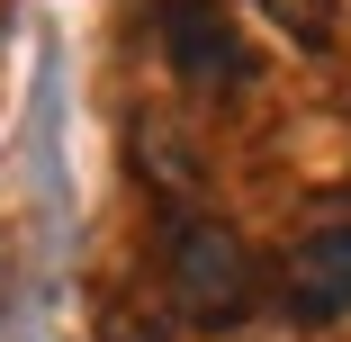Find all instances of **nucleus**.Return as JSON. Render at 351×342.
<instances>
[{"instance_id": "obj_6", "label": "nucleus", "mask_w": 351, "mask_h": 342, "mask_svg": "<svg viewBox=\"0 0 351 342\" xmlns=\"http://www.w3.org/2000/svg\"><path fill=\"white\" fill-rule=\"evenodd\" d=\"M99 342H171V333H162V324H108Z\"/></svg>"}, {"instance_id": "obj_3", "label": "nucleus", "mask_w": 351, "mask_h": 342, "mask_svg": "<svg viewBox=\"0 0 351 342\" xmlns=\"http://www.w3.org/2000/svg\"><path fill=\"white\" fill-rule=\"evenodd\" d=\"M289 315H298V324L351 315V225H315V234L289 252Z\"/></svg>"}, {"instance_id": "obj_4", "label": "nucleus", "mask_w": 351, "mask_h": 342, "mask_svg": "<svg viewBox=\"0 0 351 342\" xmlns=\"http://www.w3.org/2000/svg\"><path fill=\"white\" fill-rule=\"evenodd\" d=\"M135 171H145V180H171V189H198V154L180 145L162 117H135Z\"/></svg>"}, {"instance_id": "obj_2", "label": "nucleus", "mask_w": 351, "mask_h": 342, "mask_svg": "<svg viewBox=\"0 0 351 342\" xmlns=\"http://www.w3.org/2000/svg\"><path fill=\"white\" fill-rule=\"evenodd\" d=\"M162 54H171V73H189L207 90L252 82V54H243V36L217 0H162Z\"/></svg>"}, {"instance_id": "obj_5", "label": "nucleus", "mask_w": 351, "mask_h": 342, "mask_svg": "<svg viewBox=\"0 0 351 342\" xmlns=\"http://www.w3.org/2000/svg\"><path fill=\"white\" fill-rule=\"evenodd\" d=\"M270 10H279V19H289V27H306L315 45L333 36V10H324V0H270Z\"/></svg>"}, {"instance_id": "obj_1", "label": "nucleus", "mask_w": 351, "mask_h": 342, "mask_svg": "<svg viewBox=\"0 0 351 342\" xmlns=\"http://www.w3.org/2000/svg\"><path fill=\"white\" fill-rule=\"evenodd\" d=\"M162 280H171V306L189 324H234L252 306L261 261H252V243L226 217H180L171 225V252H162Z\"/></svg>"}]
</instances>
